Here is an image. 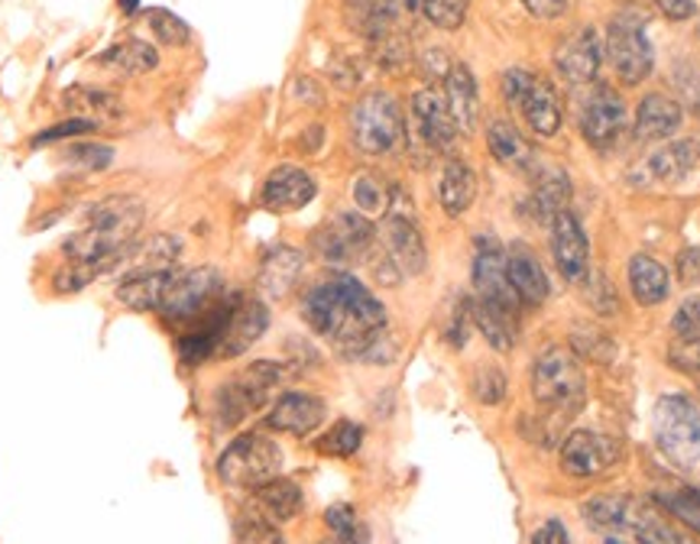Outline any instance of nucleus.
Listing matches in <instances>:
<instances>
[{"label":"nucleus","instance_id":"nucleus-1","mask_svg":"<svg viewBox=\"0 0 700 544\" xmlns=\"http://www.w3.org/2000/svg\"><path fill=\"white\" fill-rule=\"evenodd\" d=\"M532 396L539 402V408L554 415L558 422H568L584 408L587 380L574 350L551 344L539 353L532 366Z\"/></svg>","mask_w":700,"mask_h":544},{"label":"nucleus","instance_id":"nucleus-2","mask_svg":"<svg viewBox=\"0 0 700 544\" xmlns=\"http://www.w3.org/2000/svg\"><path fill=\"white\" fill-rule=\"evenodd\" d=\"M651 438L668 463L700 480V405L694 398H658L651 408Z\"/></svg>","mask_w":700,"mask_h":544},{"label":"nucleus","instance_id":"nucleus-3","mask_svg":"<svg viewBox=\"0 0 700 544\" xmlns=\"http://www.w3.org/2000/svg\"><path fill=\"white\" fill-rule=\"evenodd\" d=\"M293 376V366L276 360H256L244 373H237L231 383H224L214 393V418L224 428L241 425L247 415L259 412L269 398L279 393V386Z\"/></svg>","mask_w":700,"mask_h":544},{"label":"nucleus","instance_id":"nucleus-4","mask_svg":"<svg viewBox=\"0 0 700 544\" xmlns=\"http://www.w3.org/2000/svg\"><path fill=\"white\" fill-rule=\"evenodd\" d=\"M353 147L367 156H390L405 143V117L390 92H370L350 110Z\"/></svg>","mask_w":700,"mask_h":544},{"label":"nucleus","instance_id":"nucleus-5","mask_svg":"<svg viewBox=\"0 0 700 544\" xmlns=\"http://www.w3.org/2000/svg\"><path fill=\"white\" fill-rule=\"evenodd\" d=\"M279 470H283V447L269 435H256V431L234 438L218 457L221 483L237 490H256L266 480L279 477Z\"/></svg>","mask_w":700,"mask_h":544},{"label":"nucleus","instance_id":"nucleus-6","mask_svg":"<svg viewBox=\"0 0 700 544\" xmlns=\"http://www.w3.org/2000/svg\"><path fill=\"white\" fill-rule=\"evenodd\" d=\"M221 296H224V279H221L218 269H211V266L172 269L166 296H162V305H159V314L169 324H192Z\"/></svg>","mask_w":700,"mask_h":544},{"label":"nucleus","instance_id":"nucleus-7","mask_svg":"<svg viewBox=\"0 0 700 544\" xmlns=\"http://www.w3.org/2000/svg\"><path fill=\"white\" fill-rule=\"evenodd\" d=\"M311 247L335 266H348L357 259H367L376 247V227L367 214L360 211H341L338 217H331L328 224H321L311 234Z\"/></svg>","mask_w":700,"mask_h":544},{"label":"nucleus","instance_id":"nucleus-8","mask_svg":"<svg viewBox=\"0 0 700 544\" xmlns=\"http://www.w3.org/2000/svg\"><path fill=\"white\" fill-rule=\"evenodd\" d=\"M380 247L393 256V263L402 269V276H422L425 263H428V249H425V237L415 224L412 204L396 189V195L390 199L386 217H383V231H376Z\"/></svg>","mask_w":700,"mask_h":544},{"label":"nucleus","instance_id":"nucleus-9","mask_svg":"<svg viewBox=\"0 0 700 544\" xmlns=\"http://www.w3.org/2000/svg\"><path fill=\"white\" fill-rule=\"evenodd\" d=\"M502 95L512 104V110L539 134V137H551L561 127V107L551 95V88L532 72L526 68H509L502 75Z\"/></svg>","mask_w":700,"mask_h":544},{"label":"nucleus","instance_id":"nucleus-10","mask_svg":"<svg viewBox=\"0 0 700 544\" xmlns=\"http://www.w3.org/2000/svg\"><path fill=\"white\" fill-rule=\"evenodd\" d=\"M626 447L619 438H609V435H601V431H571L564 441H561V450H558V463H561V473L571 477V480H591V477H601L606 470H613L619 460H623Z\"/></svg>","mask_w":700,"mask_h":544},{"label":"nucleus","instance_id":"nucleus-11","mask_svg":"<svg viewBox=\"0 0 700 544\" xmlns=\"http://www.w3.org/2000/svg\"><path fill=\"white\" fill-rule=\"evenodd\" d=\"M606 55H609V65L616 68V75L626 85H639L643 78H649L651 65H655V52H651L643 20L626 17V13L616 17L606 26Z\"/></svg>","mask_w":700,"mask_h":544},{"label":"nucleus","instance_id":"nucleus-12","mask_svg":"<svg viewBox=\"0 0 700 544\" xmlns=\"http://www.w3.org/2000/svg\"><path fill=\"white\" fill-rule=\"evenodd\" d=\"M626 130V100L609 85H597L581 100V134L591 147H613Z\"/></svg>","mask_w":700,"mask_h":544},{"label":"nucleus","instance_id":"nucleus-13","mask_svg":"<svg viewBox=\"0 0 700 544\" xmlns=\"http://www.w3.org/2000/svg\"><path fill=\"white\" fill-rule=\"evenodd\" d=\"M474 289H477V298L494 301V305H500L506 311H516L519 314V308H522V301H519L512 282H509V273H506V249L494 237H477V249H474Z\"/></svg>","mask_w":700,"mask_h":544},{"label":"nucleus","instance_id":"nucleus-14","mask_svg":"<svg viewBox=\"0 0 700 544\" xmlns=\"http://www.w3.org/2000/svg\"><path fill=\"white\" fill-rule=\"evenodd\" d=\"M551 231V256L558 273L568 282H584L591 276V247H587V234L581 227V221L564 207L549 221Z\"/></svg>","mask_w":700,"mask_h":544},{"label":"nucleus","instance_id":"nucleus-15","mask_svg":"<svg viewBox=\"0 0 700 544\" xmlns=\"http://www.w3.org/2000/svg\"><path fill=\"white\" fill-rule=\"evenodd\" d=\"M266 331H269V308L263 305V298L241 296L224 324L214 360H234V356L247 353Z\"/></svg>","mask_w":700,"mask_h":544},{"label":"nucleus","instance_id":"nucleus-16","mask_svg":"<svg viewBox=\"0 0 700 544\" xmlns=\"http://www.w3.org/2000/svg\"><path fill=\"white\" fill-rule=\"evenodd\" d=\"M603 46L601 36L594 26H584L571 36H564V43L554 50V65L558 72L571 82V85H587L601 75Z\"/></svg>","mask_w":700,"mask_h":544},{"label":"nucleus","instance_id":"nucleus-17","mask_svg":"<svg viewBox=\"0 0 700 544\" xmlns=\"http://www.w3.org/2000/svg\"><path fill=\"white\" fill-rule=\"evenodd\" d=\"M301 269H305V253H301L299 247H289V244L269 247L263 253L259 273H256V289H259V296L269 298V301L286 298L301 279Z\"/></svg>","mask_w":700,"mask_h":544},{"label":"nucleus","instance_id":"nucleus-18","mask_svg":"<svg viewBox=\"0 0 700 544\" xmlns=\"http://www.w3.org/2000/svg\"><path fill=\"white\" fill-rule=\"evenodd\" d=\"M325 415H328L325 398L311 396V393H286L273 402V408L266 415V428L301 438V435H311L315 428H321Z\"/></svg>","mask_w":700,"mask_h":544},{"label":"nucleus","instance_id":"nucleus-19","mask_svg":"<svg viewBox=\"0 0 700 544\" xmlns=\"http://www.w3.org/2000/svg\"><path fill=\"white\" fill-rule=\"evenodd\" d=\"M412 117H415V130L422 137V143L428 149H450L454 137H457V124L450 117L445 92L438 88H422L412 98Z\"/></svg>","mask_w":700,"mask_h":544},{"label":"nucleus","instance_id":"nucleus-20","mask_svg":"<svg viewBox=\"0 0 700 544\" xmlns=\"http://www.w3.org/2000/svg\"><path fill=\"white\" fill-rule=\"evenodd\" d=\"M506 273H509V282H512V289H516V296H519L522 305L535 308V305H542L551 296L549 273H545L542 259L532 253L529 244L516 241V244L506 247Z\"/></svg>","mask_w":700,"mask_h":544},{"label":"nucleus","instance_id":"nucleus-21","mask_svg":"<svg viewBox=\"0 0 700 544\" xmlns=\"http://www.w3.org/2000/svg\"><path fill=\"white\" fill-rule=\"evenodd\" d=\"M315 179L299 169V166H279L269 172V179L263 182V192H259V201L266 211L273 214H289V211H299L308 201L315 199Z\"/></svg>","mask_w":700,"mask_h":544},{"label":"nucleus","instance_id":"nucleus-22","mask_svg":"<svg viewBox=\"0 0 700 544\" xmlns=\"http://www.w3.org/2000/svg\"><path fill=\"white\" fill-rule=\"evenodd\" d=\"M301 505H305V495H301L299 483L286 480V477H273L263 487L251 490V512L269 525L293 522L301 512Z\"/></svg>","mask_w":700,"mask_h":544},{"label":"nucleus","instance_id":"nucleus-23","mask_svg":"<svg viewBox=\"0 0 700 544\" xmlns=\"http://www.w3.org/2000/svg\"><path fill=\"white\" fill-rule=\"evenodd\" d=\"M445 100H448V110L457 130L474 134L477 120H480V92H477L474 72L464 62H454L448 75H445Z\"/></svg>","mask_w":700,"mask_h":544},{"label":"nucleus","instance_id":"nucleus-24","mask_svg":"<svg viewBox=\"0 0 700 544\" xmlns=\"http://www.w3.org/2000/svg\"><path fill=\"white\" fill-rule=\"evenodd\" d=\"M681 124H685V110H681L678 100H671L668 95H649V98L639 100L633 134H636L639 143H655V140L678 134Z\"/></svg>","mask_w":700,"mask_h":544},{"label":"nucleus","instance_id":"nucleus-25","mask_svg":"<svg viewBox=\"0 0 700 544\" xmlns=\"http://www.w3.org/2000/svg\"><path fill=\"white\" fill-rule=\"evenodd\" d=\"M470 318L477 324V331L487 338V344L500 353H509L519 341V324H516V311H506L494 301L484 298H470Z\"/></svg>","mask_w":700,"mask_h":544},{"label":"nucleus","instance_id":"nucleus-26","mask_svg":"<svg viewBox=\"0 0 700 544\" xmlns=\"http://www.w3.org/2000/svg\"><path fill=\"white\" fill-rule=\"evenodd\" d=\"M698 159V140H681V143H668V147L655 149L649 159L643 162V172H646L649 182H665V185H671V182L685 179V175L694 169Z\"/></svg>","mask_w":700,"mask_h":544},{"label":"nucleus","instance_id":"nucleus-27","mask_svg":"<svg viewBox=\"0 0 700 544\" xmlns=\"http://www.w3.org/2000/svg\"><path fill=\"white\" fill-rule=\"evenodd\" d=\"M98 65L107 68V72L124 75V78H137V75H147V72H152L159 65V52L147 40H134L130 36V40H120L110 50L100 52Z\"/></svg>","mask_w":700,"mask_h":544},{"label":"nucleus","instance_id":"nucleus-28","mask_svg":"<svg viewBox=\"0 0 700 544\" xmlns=\"http://www.w3.org/2000/svg\"><path fill=\"white\" fill-rule=\"evenodd\" d=\"M62 107L72 110L75 117H85L92 124H114V120H124V100L104 88H68L62 95Z\"/></svg>","mask_w":700,"mask_h":544},{"label":"nucleus","instance_id":"nucleus-29","mask_svg":"<svg viewBox=\"0 0 700 544\" xmlns=\"http://www.w3.org/2000/svg\"><path fill=\"white\" fill-rule=\"evenodd\" d=\"M629 289H633V298L639 305L651 308V305H661L668 298V292H671V276H668V269L658 259L639 253V256L629 259Z\"/></svg>","mask_w":700,"mask_h":544},{"label":"nucleus","instance_id":"nucleus-30","mask_svg":"<svg viewBox=\"0 0 700 544\" xmlns=\"http://www.w3.org/2000/svg\"><path fill=\"white\" fill-rule=\"evenodd\" d=\"M487 147L494 152V159L502 162L506 169H512V172H526V169H532V147L522 140V134L509 124V120H502V117H494L490 124H487Z\"/></svg>","mask_w":700,"mask_h":544},{"label":"nucleus","instance_id":"nucleus-31","mask_svg":"<svg viewBox=\"0 0 700 544\" xmlns=\"http://www.w3.org/2000/svg\"><path fill=\"white\" fill-rule=\"evenodd\" d=\"M169 273H127L124 282L117 286V301L130 311H159L166 286H169Z\"/></svg>","mask_w":700,"mask_h":544},{"label":"nucleus","instance_id":"nucleus-32","mask_svg":"<svg viewBox=\"0 0 700 544\" xmlns=\"http://www.w3.org/2000/svg\"><path fill=\"white\" fill-rule=\"evenodd\" d=\"M477 199V175L467 162L460 159H450L442 172V182H438V201L445 207V214L450 217H460L470 204Z\"/></svg>","mask_w":700,"mask_h":544},{"label":"nucleus","instance_id":"nucleus-33","mask_svg":"<svg viewBox=\"0 0 700 544\" xmlns=\"http://www.w3.org/2000/svg\"><path fill=\"white\" fill-rule=\"evenodd\" d=\"M179 259H182V241L172 234H152L150 241L134 244L127 256L130 273H169L179 266Z\"/></svg>","mask_w":700,"mask_h":544},{"label":"nucleus","instance_id":"nucleus-34","mask_svg":"<svg viewBox=\"0 0 700 544\" xmlns=\"http://www.w3.org/2000/svg\"><path fill=\"white\" fill-rule=\"evenodd\" d=\"M636 512H639V505H636L633 499H623V495H594V499H587V505H584V519H587V525L597 529V532H623V529H633Z\"/></svg>","mask_w":700,"mask_h":544},{"label":"nucleus","instance_id":"nucleus-35","mask_svg":"<svg viewBox=\"0 0 700 544\" xmlns=\"http://www.w3.org/2000/svg\"><path fill=\"white\" fill-rule=\"evenodd\" d=\"M571 199V182L564 175V169L545 166L532 175V204L539 217H554L558 211H564V204Z\"/></svg>","mask_w":700,"mask_h":544},{"label":"nucleus","instance_id":"nucleus-36","mask_svg":"<svg viewBox=\"0 0 700 544\" xmlns=\"http://www.w3.org/2000/svg\"><path fill=\"white\" fill-rule=\"evenodd\" d=\"M110 269H117V263H107V259H98V263H72V259H68V266L55 269L52 289H55L59 296H75V292L88 289L95 279H100V276L110 273Z\"/></svg>","mask_w":700,"mask_h":544},{"label":"nucleus","instance_id":"nucleus-37","mask_svg":"<svg viewBox=\"0 0 700 544\" xmlns=\"http://www.w3.org/2000/svg\"><path fill=\"white\" fill-rule=\"evenodd\" d=\"M633 532H636V544H698L694 538H688L681 529L665 522L655 509H643V505L636 512Z\"/></svg>","mask_w":700,"mask_h":544},{"label":"nucleus","instance_id":"nucleus-38","mask_svg":"<svg viewBox=\"0 0 700 544\" xmlns=\"http://www.w3.org/2000/svg\"><path fill=\"white\" fill-rule=\"evenodd\" d=\"M360 445H363V428L357 422H338L315 441V450L325 457H353Z\"/></svg>","mask_w":700,"mask_h":544},{"label":"nucleus","instance_id":"nucleus-39","mask_svg":"<svg viewBox=\"0 0 700 544\" xmlns=\"http://www.w3.org/2000/svg\"><path fill=\"white\" fill-rule=\"evenodd\" d=\"M658 505L675 515L681 525H688L691 532L700 535V490H691V487H681V490H665L658 493Z\"/></svg>","mask_w":700,"mask_h":544},{"label":"nucleus","instance_id":"nucleus-40","mask_svg":"<svg viewBox=\"0 0 700 544\" xmlns=\"http://www.w3.org/2000/svg\"><path fill=\"white\" fill-rule=\"evenodd\" d=\"M147 23H150L152 36L162 43V46H189L192 40V30L182 17H176L172 10H162V7H152L147 13Z\"/></svg>","mask_w":700,"mask_h":544},{"label":"nucleus","instance_id":"nucleus-41","mask_svg":"<svg viewBox=\"0 0 700 544\" xmlns=\"http://www.w3.org/2000/svg\"><path fill=\"white\" fill-rule=\"evenodd\" d=\"M62 162L78 172H104L114 162V149L104 143H72L62 149Z\"/></svg>","mask_w":700,"mask_h":544},{"label":"nucleus","instance_id":"nucleus-42","mask_svg":"<svg viewBox=\"0 0 700 544\" xmlns=\"http://www.w3.org/2000/svg\"><path fill=\"white\" fill-rule=\"evenodd\" d=\"M470 390H474L480 405H500L506 398V373L494 363H480L474 380H470Z\"/></svg>","mask_w":700,"mask_h":544},{"label":"nucleus","instance_id":"nucleus-43","mask_svg":"<svg viewBox=\"0 0 700 544\" xmlns=\"http://www.w3.org/2000/svg\"><path fill=\"white\" fill-rule=\"evenodd\" d=\"M390 199L393 195L386 192V185L380 179H373V175H360L353 182V201H357L360 214H380V211H386Z\"/></svg>","mask_w":700,"mask_h":544},{"label":"nucleus","instance_id":"nucleus-44","mask_svg":"<svg viewBox=\"0 0 700 544\" xmlns=\"http://www.w3.org/2000/svg\"><path fill=\"white\" fill-rule=\"evenodd\" d=\"M671 331L685 344H700V296L685 298L671 318Z\"/></svg>","mask_w":700,"mask_h":544},{"label":"nucleus","instance_id":"nucleus-45","mask_svg":"<svg viewBox=\"0 0 700 544\" xmlns=\"http://www.w3.org/2000/svg\"><path fill=\"white\" fill-rule=\"evenodd\" d=\"M464 13H467V0H425V10H422V17H428L442 30H457L464 23Z\"/></svg>","mask_w":700,"mask_h":544},{"label":"nucleus","instance_id":"nucleus-46","mask_svg":"<svg viewBox=\"0 0 700 544\" xmlns=\"http://www.w3.org/2000/svg\"><path fill=\"white\" fill-rule=\"evenodd\" d=\"M95 130H98V124H92L85 117H68V120L50 127V130L36 134L33 137V147H46V143H55V140H72V137H85V134H95Z\"/></svg>","mask_w":700,"mask_h":544},{"label":"nucleus","instance_id":"nucleus-47","mask_svg":"<svg viewBox=\"0 0 700 544\" xmlns=\"http://www.w3.org/2000/svg\"><path fill=\"white\" fill-rule=\"evenodd\" d=\"M584 289H587V301L601 311V314H609V311H616V289L609 286V279H606V273H591L584 282H581Z\"/></svg>","mask_w":700,"mask_h":544},{"label":"nucleus","instance_id":"nucleus-48","mask_svg":"<svg viewBox=\"0 0 700 544\" xmlns=\"http://www.w3.org/2000/svg\"><path fill=\"white\" fill-rule=\"evenodd\" d=\"M325 522H328V529L335 532V535H348L353 532L360 522H357V512H353V505L348 502H338V505H331L328 512H325Z\"/></svg>","mask_w":700,"mask_h":544},{"label":"nucleus","instance_id":"nucleus-49","mask_svg":"<svg viewBox=\"0 0 700 544\" xmlns=\"http://www.w3.org/2000/svg\"><path fill=\"white\" fill-rule=\"evenodd\" d=\"M671 363L685 373H700V344H685L675 341L671 344Z\"/></svg>","mask_w":700,"mask_h":544},{"label":"nucleus","instance_id":"nucleus-50","mask_svg":"<svg viewBox=\"0 0 700 544\" xmlns=\"http://www.w3.org/2000/svg\"><path fill=\"white\" fill-rule=\"evenodd\" d=\"M532 544H571V535L564 529L561 519H549L545 525H539V532L532 535Z\"/></svg>","mask_w":700,"mask_h":544},{"label":"nucleus","instance_id":"nucleus-51","mask_svg":"<svg viewBox=\"0 0 700 544\" xmlns=\"http://www.w3.org/2000/svg\"><path fill=\"white\" fill-rule=\"evenodd\" d=\"M665 17L671 20H691L698 13V0H655Z\"/></svg>","mask_w":700,"mask_h":544},{"label":"nucleus","instance_id":"nucleus-52","mask_svg":"<svg viewBox=\"0 0 700 544\" xmlns=\"http://www.w3.org/2000/svg\"><path fill=\"white\" fill-rule=\"evenodd\" d=\"M678 273L685 282H700V247H691L681 253L678 259Z\"/></svg>","mask_w":700,"mask_h":544},{"label":"nucleus","instance_id":"nucleus-53","mask_svg":"<svg viewBox=\"0 0 700 544\" xmlns=\"http://www.w3.org/2000/svg\"><path fill=\"white\" fill-rule=\"evenodd\" d=\"M535 17H558L564 7H568V0H522Z\"/></svg>","mask_w":700,"mask_h":544},{"label":"nucleus","instance_id":"nucleus-54","mask_svg":"<svg viewBox=\"0 0 700 544\" xmlns=\"http://www.w3.org/2000/svg\"><path fill=\"white\" fill-rule=\"evenodd\" d=\"M321 544H370V532H367L363 525H357V529L348 532V535H335L331 542H321Z\"/></svg>","mask_w":700,"mask_h":544},{"label":"nucleus","instance_id":"nucleus-55","mask_svg":"<svg viewBox=\"0 0 700 544\" xmlns=\"http://www.w3.org/2000/svg\"><path fill=\"white\" fill-rule=\"evenodd\" d=\"M603 544H623V542H619V538H606V542H603Z\"/></svg>","mask_w":700,"mask_h":544}]
</instances>
